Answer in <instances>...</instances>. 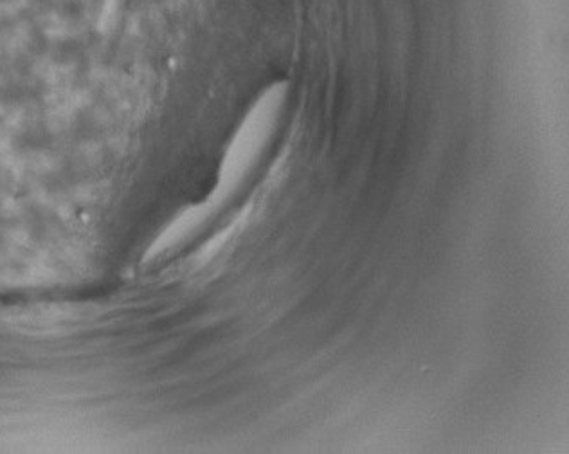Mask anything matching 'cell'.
I'll return each mask as SVG.
<instances>
[{"label": "cell", "mask_w": 569, "mask_h": 454, "mask_svg": "<svg viewBox=\"0 0 569 454\" xmlns=\"http://www.w3.org/2000/svg\"><path fill=\"white\" fill-rule=\"evenodd\" d=\"M287 92L289 89L283 81L272 83L261 92L242 124L238 125L237 132L223 154L213 191L204 200L213 214L237 194L252 168L260 161L261 154L271 141L276 125L280 121Z\"/></svg>", "instance_id": "obj_1"}, {"label": "cell", "mask_w": 569, "mask_h": 454, "mask_svg": "<svg viewBox=\"0 0 569 454\" xmlns=\"http://www.w3.org/2000/svg\"><path fill=\"white\" fill-rule=\"evenodd\" d=\"M213 211H211V208H209L204 200L182 209L157 235L156 240L150 244L148 251L142 256V261L144 264H152V261L159 260L162 256L176 251L182 244L193 238L209 223V218L213 217Z\"/></svg>", "instance_id": "obj_2"}]
</instances>
